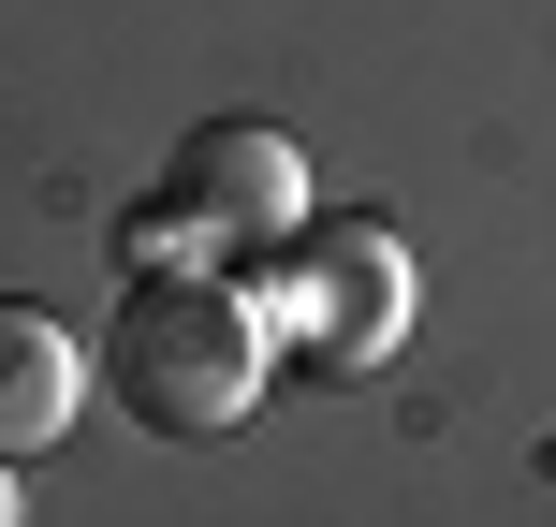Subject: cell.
I'll use <instances>...</instances> for the list:
<instances>
[{
  "label": "cell",
  "instance_id": "cell-1",
  "mask_svg": "<svg viewBox=\"0 0 556 527\" xmlns=\"http://www.w3.org/2000/svg\"><path fill=\"white\" fill-rule=\"evenodd\" d=\"M103 381L132 396V425H162V440H220V425L264 411L278 381V337L250 293H220V278H132L103 323Z\"/></svg>",
  "mask_w": 556,
  "mask_h": 527
},
{
  "label": "cell",
  "instance_id": "cell-2",
  "mask_svg": "<svg viewBox=\"0 0 556 527\" xmlns=\"http://www.w3.org/2000/svg\"><path fill=\"white\" fill-rule=\"evenodd\" d=\"M395 337H410V250H395L381 221H323L278 250V352L323 366V381H352V366H381Z\"/></svg>",
  "mask_w": 556,
  "mask_h": 527
},
{
  "label": "cell",
  "instance_id": "cell-3",
  "mask_svg": "<svg viewBox=\"0 0 556 527\" xmlns=\"http://www.w3.org/2000/svg\"><path fill=\"white\" fill-rule=\"evenodd\" d=\"M176 205L205 221V250H293L307 235V162L264 117H220V133H191V162H176Z\"/></svg>",
  "mask_w": 556,
  "mask_h": 527
},
{
  "label": "cell",
  "instance_id": "cell-4",
  "mask_svg": "<svg viewBox=\"0 0 556 527\" xmlns=\"http://www.w3.org/2000/svg\"><path fill=\"white\" fill-rule=\"evenodd\" d=\"M88 411V352L45 323V308L0 293V469H29V454H59V425Z\"/></svg>",
  "mask_w": 556,
  "mask_h": 527
},
{
  "label": "cell",
  "instance_id": "cell-5",
  "mask_svg": "<svg viewBox=\"0 0 556 527\" xmlns=\"http://www.w3.org/2000/svg\"><path fill=\"white\" fill-rule=\"evenodd\" d=\"M191 250H205L191 205H132V221H117V264H132V278H191Z\"/></svg>",
  "mask_w": 556,
  "mask_h": 527
},
{
  "label": "cell",
  "instance_id": "cell-6",
  "mask_svg": "<svg viewBox=\"0 0 556 527\" xmlns=\"http://www.w3.org/2000/svg\"><path fill=\"white\" fill-rule=\"evenodd\" d=\"M0 527H15V469H0Z\"/></svg>",
  "mask_w": 556,
  "mask_h": 527
},
{
  "label": "cell",
  "instance_id": "cell-7",
  "mask_svg": "<svg viewBox=\"0 0 556 527\" xmlns=\"http://www.w3.org/2000/svg\"><path fill=\"white\" fill-rule=\"evenodd\" d=\"M542 469H556V440H542Z\"/></svg>",
  "mask_w": 556,
  "mask_h": 527
}]
</instances>
